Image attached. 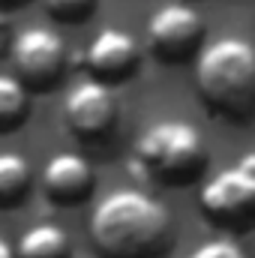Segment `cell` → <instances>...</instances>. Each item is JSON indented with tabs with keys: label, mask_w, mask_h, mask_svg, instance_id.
<instances>
[{
	"label": "cell",
	"mask_w": 255,
	"mask_h": 258,
	"mask_svg": "<svg viewBox=\"0 0 255 258\" xmlns=\"http://www.w3.org/2000/svg\"><path fill=\"white\" fill-rule=\"evenodd\" d=\"M90 240L102 258H159L171 243V213L141 189H114L90 213Z\"/></svg>",
	"instance_id": "cell-1"
},
{
	"label": "cell",
	"mask_w": 255,
	"mask_h": 258,
	"mask_svg": "<svg viewBox=\"0 0 255 258\" xmlns=\"http://www.w3.org/2000/svg\"><path fill=\"white\" fill-rule=\"evenodd\" d=\"M195 84L204 105L225 120L255 114V48L246 39H216L195 57Z\"/></svg>",
	"instance_id": "cell-2"
},
{
	"label": "cell",
	"mask_w": 255,
	"mask_h": 258,
	"mask_svg": "<svg viewBox=\"0 0 255 258\" xmlns=\"http://www.w3.org/2000/svg\"><path fill=\"white\" fill-rule=\"evenodd\" d=\"M132 168L165 186L195 183L207 168L204 138L186 120H156L135 138Z\"/></svg>",
	"instance_id": "cell-3"
},
{
	"label": "cell",
	"mask_w": 255,
	"mask_h": 258,
	"mask_svg": "<svg viewBox=\"0 0 255 258\" xmlns=\"http://www.w3.org/2000/svg\"><path fill=\"white\" fill-rule=\"evenodd\" d=\"M201 213L228 231L255 228V150L222 168L201 189Z\"/></svg>",
	"instance_id": "cell-4"
},
{
	"label": "cell",
	"mask_w": 255,
	"mask_h": 258,
	"mask_svg": "<svg viewBox=\"0 0 255 258\" xmlns=\"http://www.w3.org/2000/svg\"><path fill=\"white\" fill-rule=\"evenodd\" d=\"M9 63L30 90H51L66 69V45L48 27H24L9 45Z\"/></svg>",
	"instance_id": "cell-5"
},
{
	"label": "cell",
	"mask_w": 255,
	"mask_h": 258,
	"mask_svg": "<svg viewBox=\"0 0 255 258\" xmlns=\"http://www.w3.org/2000/svg\"><path fill=\"white\" fill-rule=\"evenodd\" d=\"M204 21L186 3H165L147 24V48L162 63H186L201 54Z\"/></svg>",
	"instance_id": "cell-6"
},
{
	"label": "cell",
	"mask_w": 255,
	"mask_h": 258,
	"mask_svg": "<svg viewBox=\"0 0 255 258\" xmlns=\"http://www.w3.org/2000/svg\"><path fill=\"white\" fill-rule=\"evenodd\" d=\"M63 120L72 135L81 141H99L105 138L117 120V99L111 87L99 78L75 84L63 99Z\"/></svg>",
	"instance_id": "cell-7"
},
{
	"label": "cell",
	"mask_w": 255,
	"mask_h": 258,
	"mask_svg": "<svg viewBox=\"0 0 255 258\" xmlns=\"http://www.w3.org/2000/svg\"><path fill=\"white\" fill-rule=\"evenodd\" d=\"M81 63L90 72V78H99L105 84L126 81L141 63V45L123 27H102L84 48Z\"/></svg>",
	"instance_id": "cell-8"
},
{
	"label": "cell",
	"mask_w": 255,
	"mask_h": 258,
	"mask_svg": "<svg viewBox=\"0 0 255 258\" xmlns=\"http://www.w3.org/2000/svg\"><path fill=\"white\" fill-rule=\"evenodd\" d=\"M42 192L57 207L81 204L93 192V168L78 153H57L42 168Z\"/></svg>",
	"instance_id": "cell-9"
},
{
	"label": "cell",
	"mask_w": 255,
	"mask_h": 258,
	"mask_svg": "<svg viewBox=\"0 0 255 258\" xmlns=\"http://www.w3.org/2000/svg\"><path fill=\"white\" fill-rule=\"evenodd\" d=\"M18 258H69L72 246L60 225L54 222H39L30 231H24L15 243Z\"/></svg>",
	"instance_id": "cell-10"
},
{
	"label": "cell",
	"mask_w": 255,
	"mask_h": 258,
	"mask_svg": "<svg viewBox=\"0 0 255 258\" xmlns=\"http://www.w3.org/2000/svg\"><path fill=\"white\" fill-rule=\"evenodd\" d=\"M30 99H27V84L15 72L0 75V129L12 132L18 123L27 120Z\"/></svg>",
	"instance_id": "cell-11"
},
{
	"label": "cell",
	"mask_w": 255,
	"mask_h": 258,
	"mask_svg": "<svg viewBox=\"0 0 255 258\" xmlns=\"http://www.w3.org/2000/svg\"><path fill=\"white\" fill-rule=\"evenodd\" d=\"M30 165L27 159H21L18 153H3L0 156V204L3 207H15L27 189H30Z\"/></svg>",
	"instance_id": "cell-12"
},
{
	"label": "cell",
	"mask_w": 255,
	"mask_h": 258,
	"mask_svg": "<svg viewBox=\"0 0 255 258\" xmlns=\"http://www.w3.org/2000/svg\"><path fill=\"white\" fill-rule=\"evenodd\" d=\"M96 3L99 0H45V9L51 12V18H57L63 24H78V21L90 18Z\"/></svg>",
	"instance_id": "cell-13"
},
{
	"label": "cell",
	"mask_w": 255,
	"mask_h": 258,
	"mask_svg": "<svg viewBox=\"0 0 255 258\" xmlns=\"http://www.w3.org/2000/svg\"><path fill=\"white\" fill-rule=\"evenodd\" d=\"M189 258H246L243 249L234 243V240H225V237H216V240H207L201 243Z\"/></svg>",
	"instance_id": "cell-14"
},
{
	"label": "cell",
	"mask_w": 255,
	"mask_h": 258,
	"mask_svg": "<svg viewBox=\"0 0 255 258\" xmlns=\"http://www.w3.org/2000/svg\"><path fill=\"white\" fill-rule=\"evenodd\" d=\"M0 258H18V249L9 240H0Z\"/></svg>",
	"instance_id": "cell-15"
},
{
	"label": "cell",
	"mask_w": 255,
	"mask_h": 258,
	"mask_svg": "<svg viewBox=\"0 0 255 258\" xmlns=\"http://www.w3.org/2000/svg\"><path fill=\"white\" fill-rule=\"evenodd\" d=\"M18 3H21V0H0L3 9H12V6H18Z\"/></svg>",
	"instance_id": "cell-16"
}]
</instances>
